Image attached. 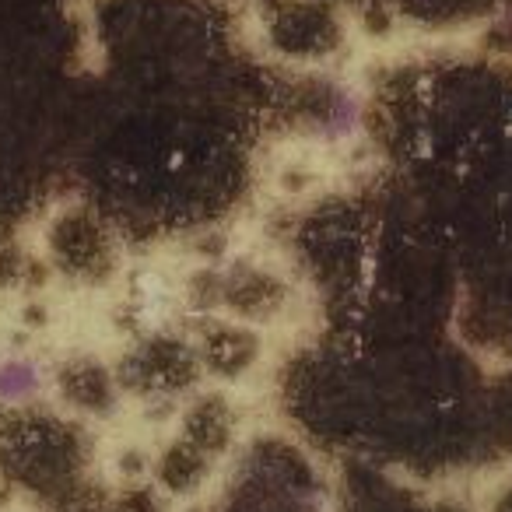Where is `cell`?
I'll return each instance as SVG.
<instances>
[{
    "label": "cell",
    "mask_w": 512,
    "mask_h": 512,
    "mask_svg": "<svg viewBox=\"0 0 512 512\" xmlns=\"http://www.w3.org/2000/svg\"><path fill=\"white\" fill-rule=\"evenodd\" d=\"M43 390V376L32 358H0V404H25Z\"/></svg>",
    "instance_id": "6da1fadb"
},
{
    "label": "cell",
    "mask_w": 512,
    "mask_h": 512,
    "mask_svg": "<svg viewBox=\"0 0 512 512\" xmlns=\"http://www.w3.org/2000/svg\"><path fill=\"white\" fill-rule=\"evenodd\" d=\"M274 183L285 197H306L309 190L320 186V165L313 158H288L274 172Z\"/></svg>",
    "instance_id": "7a4b0ae2"
},
{
    "label": "cell",
    "mask_w": 512,
    "mask_h": 512,
    "mask_svg": "<svg viewBox=\"0 0 512 512\" xmlns=\"http://www.w3.org/2000/svg\"><path fill=\"white\" fill-rule=\"evenodd\" d=\"M148 470H151V453L144 446H137V442L120 446L113 453V474L120 481H141V477H148Z\"/></svg>",
    "instance_id": "3957f363"
},
{
    "label": "cell",
    "mask_w": 512,
    "mask_h": 512,
    "mask_svg": "<svg viewBox=\"0 0 512 512\" xmlns=\"http://www.w3.org/2000/svg\"><path fill=\"white\" fill-rule=\"evenodd\" d=\"M358 116H362V106H358L355 95H351V92H337L334 95V106H330V134H334V137L355 134Z\"/></svg>",
    "instance_id": "277c9868"
},
{
    "label": "cell",
    "mask_w": 512,
    "mask_h": 512,
    "mask_svg": "<svg viewBox=\"0 0 512 512\" xmlns=\"http://www.w3.org/2000/svg\"><path fill=\"white\" fill-rule=\"evenodd\" d=\"M193 253H197L200 260H218V256L225 253V235H218V232L200 235V239L193 242Z\"/></svg>",
    "instance_id": "5b68a950"
},
{
    "label": "cell",
    "mask_w": 512,
    "mask_h": 512,
    "mask_svg": "<svg viewBox=\"0 0 512 512\" xmlns=\"http://www.w3.org/2000/svg\"><path fill=\"white\" fill-rule=\"evenodd\" d=\"M183 512H207V509H204V505H186Z\"/></svg>",
    "instance_id": "8992f818"
}]
</instances>
